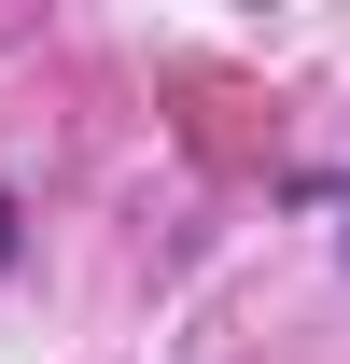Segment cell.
Returning a JSON list of instances; mask_svg holds the SVG:
<instances>
[{"label": "cell", "mask_w": 350, "mask_h": 364, "mask_svg": "<svg viewBox=\"0 0 350 364\" xmlns=\"http://www.w3.org/2000/svg\"><path fill=\"white\" fill-rule=\"evenodd\" d=\"M0 267H14V210H0Z\"/></svg>", "instance_id": "obj_1"}]
</instances>
